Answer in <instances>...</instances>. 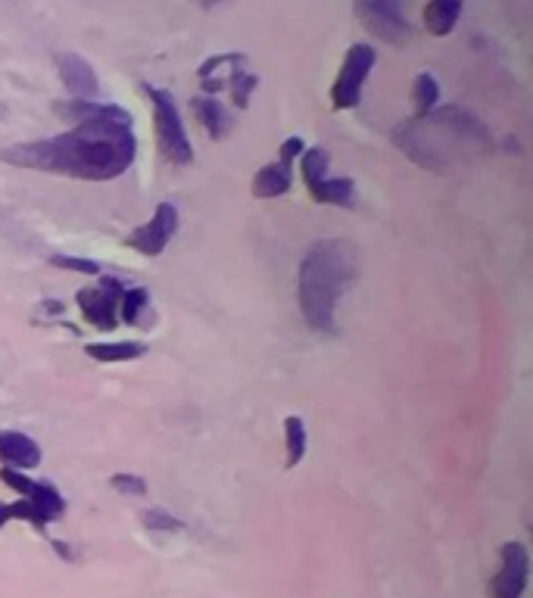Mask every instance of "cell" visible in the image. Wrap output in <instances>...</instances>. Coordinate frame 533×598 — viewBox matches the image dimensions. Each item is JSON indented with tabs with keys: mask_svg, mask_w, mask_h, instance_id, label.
Wrapping results in <instances>:
<instances>
[{
	"mask_svg": "<svg viewBox=\"0 0 533 598\" xmlns=\"http://www.w3.org/2000/svg\"><path fill=\"white\" fill-rule=\"evenodd\" d=\"M57 113L72 122L69 131L16 144L0 153V159L19 169L66 175L78 181H113L135 166V119L119 103L69 100L57 106Z\"/></svg>",
	"mask_w": 533,
	"mask_h": 598,
	"instance_id": "6da1fadb",
	"label": "cell"
},
{
	"mask_svg": "<svg viewBox=\"0 0 533 598\" xmlns=\"http://www.w3.org/2000/svg\"><path fill=\"white\" fill-rule=\"evenodd\" d=\"M393 144L409 159L431 172H446L462 162V156H481L490 150V134L468 110L459 106H437V110L415 116L393 131Z\"/></svg>",
	"mask_w": 533,
	"mask_h": 598,
	"instance_id": "7a4b0ae2",
	"label": "cell"
},
{
	"mask_svg": "<svg viewBox=\"0 0 533 598\" xmlns=\"http://www.w3.org/2000/svg\"><path fill=\"white\" fill-rule=\"evenodd\" d=\"M359 278V256L350 240H315L300 262V312L312 331L334 334L337 306Z\"/></svg>",
	"mask_w": 533,
	"mask_h": 598,
	"instance_id": "3957f363",
	"label": "cell"
},
{
	"mask_svg": "<svg viewBox=\"0 0 533 598\" xmlns=\"http://www.w3.org/2000/svg\"><path fill=\"white\" fill-rule=\"evenodd\" d=\"M144 91L153 106V131H156L159 153H163L172 166H191L194 147H191L188 128H184V119H181V110H178L172 91L153 88V85H144Z\"/></svg>",
	"mask_w": 533,
	"mask_h": 598,
	"instance_id": "277c9868",
	"label": "cell"
},
{
	"mask_svg": "<svg viewBox=\"0 0 533 598\" xmlns=\"http://www.w3.org/2000/svg\"><path fill=\"white\" fill-rule=\"evenodd\" d=\"M375 66H378V50L371 44H353L346 50L340 72L331 85V110H337V113L356 110L365 94V81Z\"/></svg>",
	"mask_w": 533,
	"mask_h": 598,
	"instance_id": "5b68a950",
	"label": "cell"
},
{
	"mask_svg": "<svg viewBox=\"0 0 533 598\" xmlns=\"http://www.w3.org/2000/svg\"><path fill=\"white\" fill-rule=\"evenodd\" d=\"M406 0H356L353 13L365 25L368 35L390 47H403L412 41V22L403 13Z\"/></svg>",
	"mask_w": 533,
	"mask_h": 598,
	"instance_id": "8992f818",
	"label": "cell"
},
{
	"mask_svg": "<svg viewBox=\"0 0 533 598\" xmlns=\"http://www.w3.org/2000/svg\"><path fill=\"white\" fill-rule=\"evenodd\" d=\"M122 281L110 275H97L94 287H82L75 293V303L82 309L85 321L94 331L110 334L119 328V299H122Z\"/></svg>",
	"mask_w": 533,
	"mask_h": 598,
	"instance_id": "52a82bcc",
	"label": "cell"
},
{
	"mask_svg": "<svg viewBox=\"0 0 533 598\" xmlns=\"http://www.w3.org/2000/svg\"><path fill=\"white\" fill-rule=\"evenodd\" d=\"M178 225H181L178 206L175 203H159L150 219L125 237V247L138 250L141 256H159L172 243V237L178 234Z\"/></svg>",
	"mask_w": 533,
	"mask_h": 598,
	"instance_id": "ba28073f",
	"label": "cell"
},
{
	"mask_svg": "<svg viewBox=\"0 0 533 598\" xmlns=\"http://www.w3.org/2000/svg\"><path fill=\"white\" fill-rule=\"evenodd\" d=\"M530 580V555L524 542H505L499 549V570L490 580V598H521Z\"/></svg>",
	"mask_w": 533,
	"mask_h": 598,
	"instance_id": "9c48e42d",
	"label": "cell"
},
{
	"mask_svg": "<svg viewBox=\"0 0 533 598\" xmlns=\"http://www.w3.org/2000/svg\"><path fill=\"white\" fill-rule=\"evenodd\" d=\"M0 483H4L7 489H13L19 499L41 508L50 521H57V518H63V514H66V499L53 483L35 480L32 474L16 471V468H0Z\"/></svg>",
	"mask_w": 533,
	"mask_h": 598,
	"instance_id": "30bf717a",
	"label": "cell"
},
{
	"mask_svg": "<svg viewBox=\"0 0 533 598\" xmlns=\"http://www.w3.org/2000/svg\"><path fill=\"white\" fill-rule=\"evenodd\" d=\"M57 72H60V81L66 85V91L75 100H97L100 97V78L85 57H78V53H60Z\"/></svg>",
	"mask_w": 533,
	"mask_h": 598,
	"instance_id": "8fae6325",
	"label": "cell"
},
{
	"mask_svg": "<svg viewBox=\"0 0 533 598\" xmlns=\"http://www.w3.org/2000/svg\"><path fill=\"white\" fill-rule=\"evenodd\" d=\"M0 465L16 471H35L41 465V446L19 430H0Z\"/></svg>",
	"mask_w": 533,
	"mask_h": 598,
	"instance_id": "7c38bea8",
	"label": "cell"
},
{
	"mask_svg": "<svg viewBox=\"0 0 533 598\" xmlns=\"http://www.w3.org/2000/svg\"><path fill=\"white\" fill-rule=\"evenodd\" d=\"M191 113L194 119L203 125V131L209 134L212 141H225L228 134L234 131V113L228 106L216 97H206V94H197L191 100Z\"/></svg>",
	"mask_w": 533,
	"mask_h": 598,
	"instance_id": "4fadbf2b",
	"label": "cell"
},
{
	"mask_svg": "<svg viewBox=\"0 0 533 598\" xmlns=\"http://www.w3.org/2000/svg\"><path fill=\"white\" fill-rule=\"evenodd\" d=\"M293 184V162H284V159H275L269 166H262L256 175H253V184L250 190L259 197V200H275V197H284Z\"/></svg>",
	"mask_w": 533,
	"mask_h": 598,
	"instance_id": "5bb4252c",
	"label": "cell"
},
{
	"mask_svg": "<svg viewBox=\"0 0 533 598\" xmlns=\"http://www.w3.org/2000/svg\"><path fill=\"white\" fill-rule=\"evenodd\" d=\"M309 194L315 203L322 206H340V209H353L356 206V181L346 178V175H328L318 184L309 187Z\"/></svg>",
	"mask_w": 533,
	"mask_h": 598,
	"instance_id": "9a60e30c",
	"label": "cell"
},
{
	"mask_svg": "<svg viewBox=\"0 0 533 598\" xmlns=\"http://www.w3.org/2000/svg\"><path fill=\"white\" fill-rule=\"evenodd\" d=\"M462 10L465 0H428V7H424V29L434 38H446L459 25Z\"/></svg>",
	"mask_w": 533,
	"mask_h": 598,
	"instance_id": "2e32d148",
	"label": "cell"
},
{
	"mask_svg": "<svg viewBox=\"0 0 533 598\" xmlns=\"http://www.w3.org/2000/svg\"><path fill=\"white\" fill-rule=\"evenodd\" d=\"M85 352L94 362L116 365V362H135L147 356V346L135 340H116V343H85Z\"/></svg>",
	"mask_w": 533,
	"mask_h": 598,
	"instance_id": "e0dca14e",
	"label": "cell"
},
{
	"mask_svg": "<svg viewBox=\"0 0 533 598\" xmlns=\"http://www.w3.org/2000/svg\"><path fill=\"white\" fill-rule=\"evenodd\" d=\"M150 318V290L147 287H128L119 299V324H131V328H144Z\"/></svg>",
	"mask_w": 533,
	"mask_h": 598,
	"instance_id": "ac0fdd59",
	"label": "cell"
},
{
	"mask_svg": "<svg viewBox=\"0 0 533 598\" xmlns=\"http://www.w3.org/2000/svg\"><path fill=\"white\" fill-rule=\"evenodd\" d=\"M309 449V433L300 415H287L284 418V465L287 468H297L300 461L306 458Z\"/></svg>",
	"mask_w": 533,
	"mask_h": 598,
	"instance_id": "d6986e66",
	"label": "cell"
},
{
	"mask_svg": "<svg viewBox=\"0 0 533 598\" xmlns=\"http://www.w3.org/2000/svg\"><path fill=\"white\" fill-rule=\"evenodd\" d=\"M241 66H244V63H241ZM241 66H234V69L228 72L225 91L231 94V103L237 106V110H247L253 91L259 88V75H253V72H247V69H241Z\"/></svg>",
	"mask_w": 533,
	"mask_h": 598,
	"instance_id": "ffe728a7",
	"label": "cell"
},
{
	"mask_svg": "<svg viewBox=\"0 0 533 598\" xmlns=\"http://www.w3.org/2000/svg\"><path fill=\"white\" fill-rule=\"evenodd\" d=\"M300 175H303L306 187L328 178L331 175V153L325 147H306L300 153Z\"/></svg>",
	"mask_w": 533,
	"mask_h": 598,
	"instance_id": "44dd1931",
	"label": "cell"
},
{
	"mask_svg": "<svg viewBox=\"0 0 533 598\" xmlns=\"http://www.w3.org/2000/svg\"><path fill=\"white\" fill-rule=\"evenodd\" d=\"M412 97H415V106H418V116L431 113L440 106V85L431 72H418L415 75V85H412Z\"/></svg>",
	"mask_w": 533,
	"mask_h": 598,
	"instance_id": "7402d4cb",
	"label": "cell"
},
{
	"mask_svg": "<svg viewBox=\"0 0 533 598\" xmlns=\"http://www.w3.org/2000/svg\"><path fill=\"white\" fill-rule=\"evenodd\" d=\"M141 524L153 533H181L184 530V521L175 518V514H169L166 508H147L141 514Z\"/></svg>",
	"mask_w": 533,
	"mask_h": 598,
	"instance_id": "603a6c76",
	"label": "cell"
},
{
	"mask_svg": "<svg viewBox=\"0 0 533 598\" xmlns=\"http://www.w3.org/2000/svg\"><path fill=\"white\" fill-rule=\"evenodd\" d=\"M50 265L53 268H63V271H75V275H91L97 278L100 275V262L94 259H85V256H50Z\"/></svg>",
	"mask_w": 533,
	"mask_h": 598,
	"instance_id": "cb8c5ba5",
	"label": "cell"
},
{
	"mask_svg": "<svg viewBox=\"0 0 533 598\" xmlns=\"http://www.w3.org/2000/svg\"><path fill=\"white\" fill-rule=\"evenodd\" d=\"M110 486L116 489L119 496H125V499H141V496H147V480L138 477V474H113V477H110Z\"/></svg>",
	"mask_w": 533,
	"mask_h": 598,
	"instance_id": "d4e9b609",
	"label": "cell"
},
{
	"mask_svg": "<svg viewBox=\"0 0 533 598\" xmlns=\"http://www.w3.org/2000/svg\"><path fill=\"white\" fill-rule=\"evenodd\" d=\"M303 150H306L303 138H297V134H293V138H287V141L281 144V156H278V159H284V162H297Z\"/></svg>",
	"mask_w": 533,
	"mask_h": 598,
	"instance_id": "484cf974",
	"label": "cell"
},
{
	"mask_svg": "<svg viewBox=\"0 0 533 598\" xmlns=\"http://www.w3.org/2000/svg\"><path fill=\"white\" fill-rule=\"evenodd\" d=\"M200 7H222V4H228V0H197Z\"/></svg>",
	"mask_w": 533,
	"mask_h": 598,
	"instance_id": "4316f807",
	"label": "cell"
}]
</instances>
